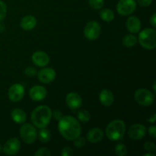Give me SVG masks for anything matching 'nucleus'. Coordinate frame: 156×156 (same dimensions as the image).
<instances>
[{"mask_svg": "<svg viewBox=\"0 0 156 156\" xmlns=\"http://www.w3.org/2000/svg\"><path fill=\"white\" fill-rule=\"evenodd\" d=\"M58 129L61 136L66 140L73 141L81 135V125L75 117L71 116L62 117L59 120Z\"/></svg>", "mask_w": 156, "mask_h": 156, "instance_id": "f257e3e1", "label": "nucleus"}, {"mask_svg": "<svg viewBox=\"0 0 156 156\" xmlns=\"http://www.w3.org/2000/svg\"><path fill=\"white\" fill-rule=\"evenodd\" d=\"M30 118L34 126L39 129L46 128L52 118V111L48 106L41 105L34 110Z\"/></svg>", "mask_w": 156, "mask_h": 156, "instance_id": "f03ea898", "label": "nucleus"}, {"mask_svg": "<svg viewBox=\"0 0 156 156\" xmlns=\"http://www.w3.org/2000/svg\"><path fill=\"white\" fill-rule=\"evenodd\" d=\"M126 129V124L123 120H114L108 125L105 132L110 140L118 141L124 136Z\"/></svg>", "mask_w": 156, "mask_h": 156, "instance_id": "7ed1b4c3", "label": "nucleus"}, {"mask_svg": "<svg viewBox=\"0 0 156 156\" xmlns=\"http://www.w3.org/2000/svg\"><path fill=\"white\" fill-rule=\"evenodd\" d=\"M140 45L147 50H154L156 47V30L154 28H146L139 35Z\"/></svg>", "mask_w": 156, "mask_h": 156, "instance_id": "20e7f679", "label": "nucleus"}, {"mask_svg": "<svg viewBox=\"0 0 156 156\" xmlns=\"http://www.w3.org/2000/svg\"><path fill=\"white\" fill-rule=\"evenodd\" d=\"M20 136L26 144H33L37 138V131L32 124L25 123L20 128Z\"/></svg>", "mask_w": 156, "mask_h": 156, "instance_id": "39448f33", "label": "nucleus"}, {"mask_svg": "<svg viewBox=\"0 0 156 156\" xmlns=\"http://www.w3.org/2000/svg\"><path fill=\"white\" fill-rule=\"evenodd\" d=\"M134 99L139 105L148 107L153 104L155 101V96L149 90L146 88H140L137 90L134 94Z\"/></svg>", "mask_w": 156, "mask_h": 156, "instance_id": "423d86ee", "label": "nucleus"}, {"mask_svg": "<svg viewBox=\"0 0 156 156\" xmlns=\"http://www.w3.org/2000/svg\"><path fill=\"white\" fill-rule=\"evenodd\" d=\"M136 9V2L135 0H120L117 5V12L123 16L131 15L135 12Z\"/></svg>", "mask_w": 156, "mask_h": 156, "instance_id": "0eeeda50", "label": "nucleus"}, {"mask_svg": "<svg viewBox=\"0 0 156 156\" xmlns=\"http://www.w3.org/2000/svg\"><path fill=\"white\" fill-rule=\"evenodd\" d=\"M101 34V26L97 21H90L84 29V34L89 41H95L99 37Z\"/></svg>", "mask_w": 156, "mask_h": 156, "instance_id": "6e6552de", "label": "nucleus"}, {"mask_svg": "<svg viewBox=\"0 0 156 156\" xmlns=\"http://www.w3.org/2000/svg\"><path fill=\"white\" fill-rule=\"evenodd\" d=\"M24 95V88L21 84H14L9 88L8 96L10 101L18 102L23 98Z\"/></svg>", "mask_w": 156, "mask_h": 156, "instance_id": "1a4fd4ad", "label": "nucleus"}, {"mask_svg": "<svg viewBox=\"0 0 156 156\" xmlns=\"http://www.w3.org/2000/svg\"><path fill=\"white\" fill-rule=\"evenodd\" d=\"M21 148V142L16 138H12L8 140L3 146V152L7 155H15L19 152Z\"/></svg>", "mask_w": 156, "mask_h": 156, "instance_id": "9d476101", "label": "nucleus"}, {"mask_svg": "<svg viewBox=\"0 0 156 156\" xmlns=\"http://www.w3.org/2000/svg\"><path fill=\"white\" fill-rule=\"evenodd\" d=\"M146 132H147V129L146 126L140 123H136L130 126L128 134L132 140H140L146 136Z\"/></svg>", "mask_w": 156, "mask_h": 156, "instance_id": "9b49d317", "label": "nucleus"}, {"mask_svg": "<svg viewBox=\"0 0 156 156\" xmlns=\"http://www.w3.org/2000/svg\"><path fill=\"white\" fill-rule=\"evenodd\" d=\"M56 72L53 69L45 68L40 70L37 73V78L40 82L44 84H48L56 79Z\"/></svg>", "mask_w": 156, "mask_h": 156, "instance_id": "f8f14e48", "label": "nucleus"}, {"mask_svg": "<svg viewBox=\"0 0 156 156\" xmlns=\"http://www.w3.org/2000/svg\"><path fill=\"white\" fill-rule=\"evenodd\" d=\"M66 102L71 110H77L81 108L82 105V99L79 94L76 92L69 93L66 98Z\"/></svg>", "mask_w": 156, "mask_h": 156, "instance_id": "ddd939ff", "label": "nucleus"}, {"mask_svg": "<svg viewBox=\"0 0 156 156\" xmlns=\"http://www.w3.org/2000/svg\"><path fill=\"white\" fill-rule=\"evenodd\" d=\"M47 91L44 87L35 85L29 91V96L34 101H41L47 97Z\"/></svg>", "mask_w": 156, "mask_h": 156, "instance_id": "4468645a", "label": "nucleus"}, {"mask_svg": "<svg viewBox=\"0 0 156 156\" xmlns=\"http://www.w3.org/2000/svg\"><path fill=\"white\" fill-rule=\"evenodd\" d=\"M32 62L36 66L40 67H44L50 62V57L44 51H37L32 55Z\"/></svg>", "mask_w": 156, "mask_h": 156, "instance_id": "2eb2a0df", "label": "nucleus"}, {"mask_svg": "<svg viewBox=\"0 0 156 156\" xmlns=\"http://www.w3.org/2000/svg\"><path fill=\"white\" fill-rule=\"evenodd\" d=\"M126 28L129 32L136 34L141 29V21L136 16H130L126 21Z\"/></svg>", "mask_w": 156, "mask_h": 156, "instance_id": "dca6fc26", "label": "nucleus"}, {"mask_svg": "<svg viewBox=\"0 0 156 156\" xmlns=\"http://www.w3.org/2000/svg\"><path fill=\"white\" fill-rule=\"evenodd\" d=\"M100 102L105 107H110L114 101V97L113 93L108 89H104L99 94Z\"/></svg>", "mask_w": 156, "mask_h": 156, "instance_id": "f3484780", "label": "nucleus"}, {"mask_svg": "<svg viewBox=\"0 0 156 156\" xmlns=\"http://www.w3.org/2000/svg\"><path fill=\"white\" fill-rule=\"evenodd\" d=\"M104 138V132L98 128L91 129L87 134V140L91 143H99Z\"/></svg>", "mask_w": 156, "mask_h": 156, "instance_id": "a211bd4d", "label": "nucleus"}, {"mask_svg": "<svg viewBox=\"0 0 156 156\" xmlns=\"http://www.w3.org/2000/svg\"><path fill=\"white\" fill-rule=\"evenodd\" d=\"M37 24V19L32 15H27L22 18L20 25L21 27L24 30H31L35 27Z\"/></svg>", "mask_w": 156, "mask_h": 156, "instance_id": "6ab92c4d", "label": "nucleus"}, {"mask_svg": "<svg viewBox=\"0 0 156 156\" xmlns=\"http://www.w3.org/2000/svg\"><path fill=\"white\" fill-rule=\"evenodd\" d=\"M11 117H12L13 121L15 123H18V124L24 123L26 120H27V114H26V113L21 109H18V108L14 109L12 111Z\"/></svg>", "mask_w": 156, "mask_h": 156, "instance_id": "aec40b11", "label": "nucleus"}, {"mask_svg": "<svg viewBox=\"0 0 156 156\" xmlns=\"http://www.w3.org/2000/svg\"><path fill=\"white\" fill-rule=\"evenodd\" d=\"M137 37L133 34H127L123 38V44L126 47H134L137 44Z\"/></svg>", "mask_w": 156, "mask_h": 156, "instance_id": "412c9836", "label": "nucleus"}, {"mask_svg": "<svg viewBox=\"0 0 156 156\" xmlns=\"http://www.w3.org/2000/svg\"><path fill=\"white\" fill-rule=\"evenodd\" d=\"M100 17L103 21L107 22H111L114 18V13L112 10L109 9H106L102 10L100 12Z\"/></svg>", "mask_w": 156, "mask_h": 156, "instance_id": "4be33fe9", "label": "nucleus"}, {"mask_svg": "<svg viewBox=\"0 0 156 156\" xmlns=\"http://www.w3.org/2000/svg\"><path fill=\"white\" fill-rule=\"evenodd\" d=\"M38 140L42 143H47L50 141V138H51V133H50V130H48L46 128H42L41 130L39 131L37 134Z\"/></svg>", "mask_w": 156, "mask_h": 156, "instance_id": "5701e85b", "label": "nucleus"}, {"mask_svg": "<svg viewBox=\"0 0 156 156\" xmlns=\"http://www.w3.org/2000/svg\"><path fill=\"white\" fill-rule=\"evenodd\" d=\"M78 119L80 120L81 122H83V123H87L91 119V114L86 110H82V111H79L77 114Z\"/></svg>", "mask_w": 156, "mask_h": 156, "instance_id": "b1692460", "label": "nucleus"}, {"mask_svg": "<svg viewBox=\"0 0 156 156\" xmlns=\"http://www.w3.org/2000/svg\"><path fill=\"white\" fill-rule=\"evenodd\" d=\"M115 153L118 156H124L127 154V148L123 143H119L115 147Z\"/></svg>", "mask_w": 156, "mask_h": 156, "instance_id": "393cba45", "label": "nucleus"}, {"mask_svg": "<svg viewBox=\"0 0 156 156\" xmlns=\"http://www.w3.org/2000/svg\"><path fill=\"white\" fill-rule=\"evenodd\" d=\"M104 2H105V0H88L90 6L96 10L101 9L104 5Z\"/></svg>", "mask_w": 156, "mask_h": 156, "instance_id": "a878e982", "label": "nucleus"}, {"mask_svg": "<svg viewBox=\"0 0 156 156\" xmlns=\"http://www.w3.org/2000/svg\"><path fill=\"white\" fill-rule=\"evenodd\" d=\"M7 14V7L4 2L0 0V21H2Z\"/></svg>", "mask_w": 156, "mask_h": 156, "instance_id": "bb28decb", "label": "nucleus"}, {"mask_svg": "<svg viewBox=\"0 0 156 156\" xmlns=\"http://www.w3.org/2000/svg\"><path fill=\"white\" fill-rule=\"evenodd\" d=\"M35 156H50L51 155L50 150L47 148H41L39 149L36 152L34 153Z\"/></svg>", "mask_w": 156, "mask_h": 156, "instance_id": "cd10ccee", "label": "nucleus"}, {"mask_svg": "<svg viewBox=\"0 0 156 156\" xmlns=\"http://www.w3.org/2000/svg\"><path fill=\"white\" fill-rule=\"evenodd\" d=\"M73 141H74V146L77 148L82 147V146H85V143H86V141H85V138L80 136H79V137H77L76 140H73Z\"/></svg>", "mask_w": 156, "mask_h": 156, "instance_id": "c85d7f7f", "label": "nucleus"}, {"mask_svg": "<svg viewBox=\"0 0 156 156\" xmlns=\"http://www.w3.org/2000/svg\"><path fill=\"white\" fill-rule=\"evenodd\" d=\"M143 148H144L146 151L150 152H155L156 150L155 145L154 144V143H152V142H149V141L146 142V143H144V145H143Z\"/></svg>", "mask_w": 156, "mask_h": 156, "instance_id": "c756f323", "label": "nucleus"}, {"mask_svg": "<svg viewBox=\"0 0 156 156\" xmlns=\"http://www.w3.org/2000/svg\"><path fill=\"white\" fill-rule=\"evenodd\" d=\"M24 73H25L26 76L32 77V76H34L35 75H37V69L33 67H27L24 70Z\"/></svg>", "mask_w": 156, "mask_h": 156, "instance_id": "7c9ffc66", "label": "nucleus"}, {"mask_svg": "<svg viewBox=\"0 0 156 156\" xmlns=\"http://www.w3.org/2000/svg\"><path fill=\"white\" fill-rule=\"evenodd\" d=\"M61 155L62 156H72L73 155V152L72 149L69 147H64L61 151Z\"/></svg>", "mask_w": 156, "mask_h": 156, "instance_id": "2f4dec72", "label": "nucleus"}, {"mask_svg": "<svg viewBox=\"0 0 156 156\" xmlns=\"http://www.w3.org/2000/svg\"><path fill=\"white\" fill-rule=\"evenodd\" d=\"M52 116H53L55 120H59L60 119H62V117H63L62 113L60 111H59V110H56V111H53V114H52Z\"/></svg>", "mask_w": 156, "mask_h": 156, "instance_id": "473e14b6", "label": "nucleus"}, {"mask_svg": "<svg viewBox=\"0 0 156 156\" xmlns=\"http://www.w3.org/2000/svg\"><path fill=\"white\" fill-rule=\"evenodd\" d=\"M138 3L142 6L144 7H148L152 3V0H137Z\"/></svg>", "mask_w": 156, "mask_h": 156, "instance_id": "72a5a7b5", "label": "nucleus"}, {"mask_svg": "<svg viewBox=\"0 0 156 156\" xmlns=\"http://www.w3.org/2000/svg\"><path fill=\"white\" fill-rule=\"evenodd\" d=\"M148 132H149V135H150L152 138H156V128L155 126H150V127L149 128V129H148Z\"/></svg>", "mask_w": 156, "mask_h": 156, "instance_id": "f704fd0d", "label": "nucleus"}, {"mask_svg": "<svg viewBox=\"0 0 156 156\" xmlns=\"http://www.w3.org/2000/svg\"><path fill=\"white\" fill-rule=\"evenodd\" d=\"M150 24L153 27V28H155L156 27V14L154 13L152 15V17L150 18Z\"/></svg>", "mask_w": 156, "mask_h": 156, "instance_id": "c9c22d12", "label": "nucleus"}, {"mask_svg": "<svg viewBox=\"0 0 156 156\" xmlns=\"http://www.w3.org/2000/svg\"><path fill=\"white\" fill-rule=\"evenodd\" d=\"M155 120H156V115H155V114H153V116H152V117H150V118L148 120V121L150 122V123H154L155 122Z\"/></svg>", "mask_w": 156, "mask_h": 156, "instance_id": "e433bc0d", "label": "nucleus"}, {"mask_svg": "<svg viewBox=\"0 0 156 156\" xmlns=\"http://www.w3.org/2000/svg\"><path fill=\"white\" fill-rule=\"evenodd\" d=\"M144 156H155V154L152 153V152H149V153L144 154Z\"/></svg>", "mask_w": 156, "mask_h": 156, "instance_id": "4c0bfd02", "label": "nucleus"}, {"mask_svg": "<svg viewBox=\"0 0 156 156\" xmlns=\"http://www.w3.org/2000/svg\"><path fill=\"white\" fill-rule=\"evenodd\" d=\"M155 84H156V82H154V83H153V91H156V88H155Z\"/></svg>", "mask_w": 156, "mask_h": 156, "instance_id": "58836bf2", "label": "nucleus"}, {"mask_svg": "<svg viewBox=\"0 0 156 156\" xmlns=\"http://www.w3.org/2000/svg\"><path fill=\"white\" fill-rule=\"evenodd\" d=\"M2 150V146H1V144H0V152H1Z\"/></svg>", "mask_w": 156, "mask_h": 156, "instance_id": "ea45409f", "label": "nucleus"}]
</instances>
